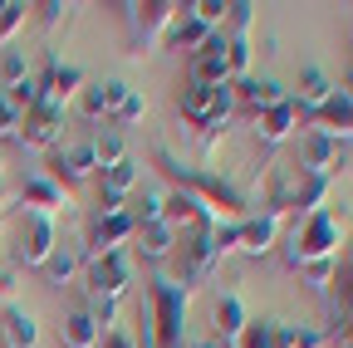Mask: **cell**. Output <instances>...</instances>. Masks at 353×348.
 Instances as JSON below:
<instances>
[{
	"mask_svg": "<svg viewBox=\"0 0 353 348\" xmlns=\"http://www.w3.org/2000/svg\"><path fill=\"white\" fill-rule=\"evenodd\" d=\"M343 245H348V231H343V216H334V211H314V216L294 221V226L280 236V255H285V265H290L294 275H304L314 294H324V289H329L334 260H339V250H343Z\"/></svg>",
	"mask_w": 353,
	"mask_h": 348,
	"instance_id": "obj_1",
	"label": "cell"
},
{
	"mask_svg": "<svg viewBox=\"0 0 353 348\" xmlns=\"http://www.w3.org/2000/svg\"><path fill=\"white\" fill-rule=\"evenodd\" d=\"M152 167L172 182V192H192L206 211H216V216H221V221H241V211H245V192H241L236 182L216 177V172H206V167L182 162L167 143H152Z\"/></svg>",
	"mask_w": 353,
	"mask_h": 348,
	"instance_id": "obj_2",
	"label": "cell"
},
{
	"mask_svg": "<svg viewBox=\"0 0 353 348\" xmlns=\"http://www.w3.org/2000/svg\"><path fill=\"white\" fill-rule=\"evenodd\" d=\"M329 192H334L329 177H314V172H304V167H275L270 192H265V211L280 216V221L285 216L304 221V216H314V211H329Z\"/></svg>",
	"mask_w": 353,
	"mask_h": 348,
	"instance_id": "obj_3",
	"label": "cell"
},
{
	"mask_svg": "<svg viewBox=\"0 0 353 348\" xmlns=\"http://www.w3.org/2000/svg\"><path fill=\"white\" fill-rule=\"evenodd\" d=\"M187 309H192V294L172 275L148 280V319L143 324L157 348H187Z\"/></svg>",
	"mask_w": 353,
	"mask_h": 348,
	"instance_id": "obj_4",
	"label": "cell"
},
{
	"mask_svg": "<svg viewBox=\"0 0 353 348\" xmlns=\"http://www.w3.org/2000/svg\"><path fill=\"white\" fill-rule=\"evenodd\" d=\"M221 226V221H216ZM216 226H192V231H182V240H176V285H182L187 294H196L216 270H221V260H226V250H221V240H216Z\"/></svg>",
	"mask_w": 353,
	"mask_h": 348,
	"instance_id": "obj_5",
	"label": "cell"
},
{
	"mask_svg": "<svg viewBox=\"0 0 353 348\" xmlns=\"http://www.w3.org/2000/svg\"><path fill=\"white\" fill-rule=\"evenodd\" d=\"M319 343H329V329L285 324V319H250L236 348H319Z\"/></svg>",
	"mask_w": 353,
	"mask_h": 348,
	"instance_id": "obj_6",
	"label": "cell"
},
{
	"mask_svg": "<svg viewBox=\"0 0 353 348\" xmlns=\"http://www.w3.org/2000/svg\"><path fill=\"white\" fill-rule=\"evenodd\" d=\"M128 20V54H148L152 45H162L167 25L176 20V0H143V6H123Z\"/></svg>",
	"mask_w": 353,
	"mask_h": 348,
	"instance_id": "obj_7",
	"label": "cell"
},
{
	"mask_svg": "<svg viewBox=\"0 0 353 348\" xmlns=\"http://www.w3.org/2000/svg\"><path fill=\"white\" fill-rule=\"evenodd\" d=\"M54 245H59V236H54V216H34V211H25L20 226H15V260H20L25 270H39L44 260L54 255Z\"/></svg>",
	"mask_w": 353,
	"mask_h": 348,
	"instance_id": "obj_8",
	"label": "cell"
},
{
	"mask_svg": "<svg viewBox=\"0 0 353 348\" xmlns=\"http://www.w3.org/2000/svg\"><path fill=\"white\" fill-rule=\"evenodd\" d=\"M44 177L59 182L64 192H69V187H83V182H94V177H99L94 147H88V143H59V147H50V172H44Z\"/></svg>",
	"mask_w": 353,
	"mask_h": 348,
	"instance_id": "obj_9",
	"label": "cell"
},
{
	"mask_svg": "<svg viewBox=\"0 0 353 348\" xmlns=\"http://www.w3.org/2000/svg\"><path fill=\"white\" fill-rule=\"evenodd\" d=\"M83 280H88V294L123 299V289L132 285V255L113 250V255H99V260H83Z\"/></svg>",
	"mask_w": 353,
	"mask_h": 348,
	"instance_id": "obj_10",
	"label": "cell"
},
{
	"mask_svg": "<svg viewBox=\"0 0 353 348\" xmlns=\"http://www.w3.org/2000/svg\"><path fill=\"white\" fill-rule=\"evenodd\" d=\"M39 83V103H50V108H69L79 94H83V69L79 64H64V59H50L44 64V74L34 79Z\"/></svg>",
	"mask_w": 353,
	"mask_h": 348,
	"instance_id": "obj_11",
	"label": "cell"
},
{
	"mask_svg": "<svg viewBox=\"0 0 353 348\" xmlns=\"http://www.w3.org/2000/svg\"><path fill=\"white\" fill-rule=\"evenodd\" d=\"M187 83H201V89H221L231 83V69H226V34H206V45L187 59Z\"/></svg>",
	"mask_w": 353,
	"mask_h": 348,
	"instance_id": "obj_12",
	"label": "cell"
},
{
	"mask_svg": "<svg viewBox=\"0 0 353 348\" xmlns=\"http://www.w3.org/2000/svg\"><path fill=\"white\" fill-rule=\"evenodd\" d=\"M132 216L118 211V216H94L88 221V245H83V260H99V255H113V250H128L132 245Z\"/></svg>",
	"mask_w": 353,
	"mask_h": 348,
	"instance_id": "obj_13",
	"label": "cell"
},
{
	"mask_svg": "<svg viewBox=\"0 0 353 348\" xmlns=\"http://www.w3.org/2000/svg\"><path fill=\"white\" fill-rule=\"evenodd\" d=\"M64 138V108H50V103H34L25 118H20V147H39V152H50L59 147Z\"/></svg>",
	"mask_w": 353,
	"mask_h": 348,
	"instance_id": "obj_14",
	"label": "cell"
},
{
	"mask_svg": "<svg viewBox=\"0 0 353 348\" xmlns=\"http://www.w3.org/2000/svg\"><path fill=\"white\" fill-rule=\"evenodd\" d=\"M343 162H348L343 143L314 133V127L304 133V143H299V167H304V172H314V177H329V182H334V172H343Z\"/></svg>",
	"mask_w": 353,
	"mask_h": 348,
	"instance_id": "obj_15",
	"label": "cell"
},
{
	"mask_svg": "<svg viewBox=\"0 0 353 348\" xmlns=\"http://www.w3.org/2000/svg\"><path fill=\"white\" fill-rule=\"evenodd\" d=\"M231 89H236V108H241V113H250V118H260L265 108H275V103H285V99H290V89H285L280 79H260V74L236 79Z\"/></svg>",
	"mask_w": 353,
	"mask_h": 348,
	"instance_id": "obj_16",
	"label": "cell"
},
{
	"mask_svg": "<svg viewBox=\"0 0 353 348\" xmlns=\"http://www.w3.org/2000/svg\"><path fill=\"white\" fill-rule=\"evenodd\" d=\"M329 319H334V329L353 314V240L339 250V260H334V275H329ZM334 329H329V338H334Z\"/></svg>",
	"mask_w": 353,
	"mask_h": 348,
	"instance_id": "obj_17",
	"label": "cell"
},
{
	"mask_svg": "<svg viewBox=\"0 0 353 348\" xmlns=\"http://www.w3.org/2000/svg\"><path fill=\"white\" fill-rule=\"evenodd\" d=\"M176 240H182V231H172L167 221H152V226H138V231H132L128 255H143L148 265H167V260L176 255Z\"/></svg>",
	"mask_w": 353,
	"mask_h": 348,
	"instance_id": "obj_18",
	"label": "cell"
},
{
	"mask_svg": "<svg viewBox=\"0 0 353 348\" xmlns=\"http://www.w3.org/2000/svg\"><path fill=\"white\" fill-rule=\"evenodd\" d=\"M280 236H285V221L270 211H260V216H241V255H270L280 250Z\"/></svg>",
	"mask_w": 353,
	"mask_h": 348,
	"instance_id": "obj_19",
	"label": "cell"
},
{
	"mask_svg": "<svg viewBox=\"0 0 353 348\" xmlns=\"http://www.w3.org/2000/svg\"><path fill=\"white\" fill-rule=\"evenodd\" d=\"M245 324H250V314H245L241 294H216L211 299V329H216V343L221 348H236L241 334H245Z\"/></svg>",
	"mask_w": 353,
	"mask_h": 348,
	"instance_id": "obj_20",
	"label": "cell"
},
{
	"mask_svg": "<svg viewBox=\"0 0 353 348\" xmlns=\"http://www.w3.org/2000/svg\"><path fill=\"white\" fill-rule=\"evenodd\" d=\"M334 99V79L319 69V64H309V69H299V83H294V94H290V103L299 108V118L309 113V118H314L324 103Z\"/></svg>",
	"mask_w": 353,
	"mask_h": 348,
	"instance_id": "obj_21",
	"label": "cell"
},
{
	"mask_svg": "<svg viewBox=\"0 0 353 348\" xmlns=\"http://www.w3.org/2000/svg\"><path fill=\"white\" fill-rule=\"evenodd\" d=\"M250 123H255V143L280 147V143H290V138H294V127H299V108L285 99V103L265 108V113H260V118H250Z\"/></svg>",
	"mask_w": 353,
	"mask_h": 348,
	"instance_id": "obj_22",
	"label": "cell"
},
{
	"mask_svg": "<svg viewBox=\"0 0 353 348\" xmlns=\"http://www.w3.org/2000/svg\"><path fill=\"white\" fill-rule=\"evenodd\" d=\"M206 34H216V30H206L196 15H192V6H176V20L167 25V34H162V50H176V54H182L187 50V59L206 45Z\"/></svg>",
	"mask_w": 353,
	"mask_h": 348,
	"instance_id": "obj_23",
	"label": "cell"
},
{
	"mask_svg": "<svg viewBox=\"0 0 353 348\" xmlns=\"http://www.w3.org/2000/svg\"><path fill=\"white\" fill-rule=\"evenodd\" d=\"M20 206L34 211V216H54V211L69 206V192L59 182H50L44 172H34V177H25V187H20Z\"/></svg>",
	"mask_w": 353,
	"mask_h": 348,
	"instance_id": "obj_24",
	"label": "cell"
},
{
	"mask_svg": "<svg viewBox=\"0 0 353 348\" xmlns=\"http://www.w3.org/2000/svg\"><path fill=\"white\" fill-rule=\"evenodd\" d=\"M123 99H128V83H123V79H99V83H83V94H79V103H83V113H88V118H94V123H103V118H113Z\"/></svg>",
	"mask_w": 353,
	"mask_h": 348,
	"instance_id": "obj_25",
	"label": "cell"
},
{
	"mask_svg": "<svg viewBox=\"0 0 353 348\" xmlns=\"http://www.w3.org/2000/svg\"><path fill=\"white\" fill-rule=\"evenodd\" d=\"M314 133H324V138H334V143H343V138H353V103L334 89V99L314 113Z\"/></svg>",
	"mask_w": 353,
	"mask_h": 348,
	"instance_id": "obj_26",
	"label": "cell"
},
{
	"mask_svg": "<svg viewBox=\"0 0 353 348\" xmlns=\"http://www.w3.org/2000/svg\"><path fill=\"white\" fill-rule=\"evenodd\" d=\"M138 177H143L138 162L123 157L118 167H103V172H99V196H108V201H123V206H128V196L138 192Z\"/></svg>",
	"mask_w": 353,
	"mask_h": 348,
	"instance_id": "obj_27",
	"label": "cell"
},
{
	"mask_svg": "<svg viewBox=\"0 0 353 348\" xmlns=\"http://www.w3.org/2000/svg\"><path fill=\"white\" fill-rule=\"evenodd\" d=\"M0 338H6V348H34L39 343L34 314L20 309V304H6V314H0Z\"/></svg>",
	"mask_w": 353,
	"mask_h": 348,
	"instance_id": "obj_28",
	"label": "cell"
},
{
	"mask_svg": "<svg viewBox=\"0 0 353 348\" xmlns=\"http://www.w3.org/2000/svg\"><path fill=\"white\" fill-rule=\"evenodd\" d=\"M176 113H182L187 127H201L216 113V89H201V83H182L176 89Z\"/></svg>",
	"mask_w": 353,
	"mask_h": 348,
	"instance_id": "obj_29",
	"label": "cell"
},
{
	"mask_svg": "<svg viewBox=\"0 0 353 348\" xmlns=\"http://www.w3.org/2000/svg\"><path fill=\"white\" fill-rule=\"evenodd\" d=\"M99 338H103V329L94 324L88 309H69L64 314V324H59V343L64 348H99Z\"/></svg>",
	"mask_w": 353,
	"mask_h": 348,
	"instance_id": "obj_30",
	"label": "cell"
},
{
	"mask_svg": "<svg viewBox=\"0 0 353 348\" xmlns=\"http://www.w3.org/2000/svg\"><path fill=\"white\" fill-rule=\"evenodd\" d=\"M44 280H50V285H69L79 270H83V250H69V245H54V255L50 260H44Z\"/></svg>",
	"mask_w": 353,
	"mask_h": 348,
	"instance_id": "obj_31",
	"label": "cell"
},
{
	"mask_svg": "<svg viewBox=\"0 0 353 348\" xmlns=\"http://www.w3.org/2000/svg\"><path fill=\"white\" fill-rule=\"evenodd\" d=\"M88 147H94V162H99V172H103V167H118V162L128 157V143H123V133H118V127L99 133V138L88 143Z\"/></svg>",
	"mask_w": 353,
	"mask_h": 348,
	"instance_id": "obj_32",
	"label": "cell"
},
{
	"mask_svg": "<svg viewBox=\"0 0 353 348\" xmlns=\"http://www.w3.org/2000/svg\"><path fill=\"white\" fill-rule=\"evenodd\" d=\"M250 25H255V6H250V0H236V6H226L221 34H226V39H250Z\"/></svg>",
	"mask_w": 353,
	"mask_h": 348,
	"instance_id": "obj_33",
	"label": "cell"
},
{
	"mask_svg": "<svg viewBox=\"0 0 353 348\" xmlns=\"http://www.w3.org/2000/svg\"><path fill=\"white\" fill-rule=\"evenodd\" d=\"M25 20H30L25 0H0V45H10V39L25 30Z\"/></svg>",
	"mask_w": 353,
	"mask_h": 348,
	"instance_id": "obj_34",
	"label": "cell"
},
{
	"mask_svg": "<svg viewBox=\"0 0 353 348\" xmlns=\"http://www.w3.org/2000/svg\"><path fill=\"white\" fill-rule=\"evenodd\" d=\"M88 314H94V324L108 334V329H118V314H123V299H108V294H88V304H83Z\"/></svg>",
	"mask_w": 353,
	"mask_h": 348,
	"instance_id": "obj_35",
	"label": "cell"
},
{
	"mask_svg": "<svg viewBox=\"0 0 353 348\" xmlns=\"http://www.w3.org/2000/svg\"><path fill=\"white\" fill-rule=\"evenodd\" d=\"M25 79H30V64H25V54L6 50V54H0V94H10V89H20Z\"/></svg>",
	"mask_w": 353,
	"mask_h": 348,
	"instance_id": "obj_36",
	"label": "cell"
},
{
	"mask_svg": "<svg viewBox=\"0 0 353 348\" xmlns=\"http://www.w3.org/2000/svg\"><path fill=\"white\" fill-rule=\"evenodd\" d=\"M148 118V99L138 94V89H128V99L118 103V113H113V127L123 133V127H132V123H143Z\"/></svg>",
	"mask_w": 353,
	"mask_h": 348,
	"instance_id": "obj_37",
	"label": "cell"
},
{
	"mask_svg": "<svg viewBox=\"0 0 353 348\" xmlns=\"http://www.w3.org/2000/svg\"><path fill=\"white\" fill-rule=\"evenodd\" d=\"M132 226H152V221H162V192H143L138 201H132Z\"/></svg>",
	"mask_w": 353,
	"mask_h": 348,
	"instance_id": "obj_38",
	"label": "cell"
},
{
	"mask_svg": "<svg viewBox=\"0 0 353 348\" xmlns=\"http://www.w3.org/2000/svg\"><path fill=\"white\" fill-rule=\"evenodd\" d=\"M226 69H231V83L250 74V39H226Z\"/></svg>",
	"mask_w": 353,
	"mask_h": 348,
	"instance_id": "obj_39",
	"label": "cell"
},
{
	"mask_svg": "<svg viewBox=\"0 0 353 348\" xmlns=\"http://www.w3.org/2000/svg\"><path fill=\"white\" fill-rule=\"evenodd\" d=\"M192 15H196L206 30H221V25H226V0H196Z\"/></svg>",
	"mask_w": 353,
	"mask_h": 348,
	"instance_id": "obj_40",
	"label": "cell"
},
{
	"mask_svg": "<svg viewBox=\"0 0 353 348\" xmlns=\"http://www.w3.org/2000/svg\"><path fill=\"white\" fill-rule=\"evenodd\" d=\"M20 118H25V113L10 108V103L0 108V143H15V138H20Z\"/></svg>",
	"mask_w": 353,
	"mask_h": 348,
	"instance_id": "obj_41",
	"label": "cell"
},
{
	"mask_svg": "<svg viewBox=\"0 0 353 348\" xmlns=\"http://www.w3.org/2000/svg\"><path fill=\"white\" fill-rule=\"evenodd\" d=\"M99 348H138V338H132V334L118 324V329H108V334L99 338Z\"/></svg>",
	"mask_w": 353,
	"mask_h": 348,
	"instance_id": "obj_42",
	"label": "cell"
},
{
	"mask_svg": "<svg viewBox=\"0 0 353 348\" xmlns=\"http://www.w3.org/2000/svg\"><path fill=\"white\" fill-rule=\"evenodd\" d=\"M30 10H39V20L54 30V25L64 20V10H69V6H59V0H44V6H30Z\"/></svg>",
	"mask_w": 353,
	"mask_h": 348,
	"instance_id": "obj_43",
	"label": "cell"
},
{
	"mask_svg": "<svg viewBox=\"0 0 353 348\" xmlns=\"http://www.w3.org/2000/svg\"><path fill=\"white\" fill-rule=\"evenodd\" d=\"M334 338H339V348H353V314H348V319L334 329Z\"/></svg>",
	"mask_w": 353,
	"mask_h": 348,
	"instance_id": "obj_44",
	"label": "cell"
},
{
	"mask_svg": "<svg viewBox=\"0 0 353 348\" xmlns=\"http://www.w3.org/2000/svg\"><path fill=\"white\" fill-rule=\"evenodd\" d=\"M0 294H6V299L15 294V270H6V265H0Z\"/></svg>",
	"mask_w": 353,
	"mask_h": 348,
	"instance_id": "obj_45",
	"label": "cell"
},
{
	"mask_svg": "<svg viewBox=\"0 0 353 348\" xmlns=\"http://www.w3.org/2000/svg\"><path fill=\"white\" fill-rule=\"evenodd\" d=\"M334 89H339V94H343V99H348V103H353V69H348V74H343V79H339V83H334Z\"/></svg>",
	"mask_w": 353,
	"mask_h": 348,
	"instance_id": "obj_46",
	"label": "cell"
},
{
	"mask_svg": "<svg viewBox=\"0 0 353 348\" xmlns=\"http://www.w3.org/2000/svg\"><path fill=\"white\" fill-rule=\"evenodd\" d=\"M187 348H221L216 338H201V343H187Z\"/></svg>",
	"mask_w": 353,
	"mask_h": 348,
	"instance_id": "obj_47",
	"label": "cell"
},
{
	"mask_svg": "<svg viewBox=\"0 0 353 348\" xmlns=\"http://www.w3.org/2000/svg\"><path fill=\"white\" fill-rule=\"evenodd\" d=\"M6 201H10V192H6V187H0V211H6Z\"/></svg>",
	"mask_w": 353,
	"mask_h": 348,
	"instance_id": "obj_48",
	"label": "cell"
},
{
	"mask_svg": "<svg viewBox=\"0 0 353 348\" xmlns=\"http://www.w3.org/2000/svg\"><path fill=\"white\" fill-rule=\"evenodd\" d=\"M0 108H6V94H0Z\"/></svg>",
	"mask_w": 353,
	"mask_h": 348,
	"instance_id": "obj_49",
	"label": "cell"
}]
</instances>
